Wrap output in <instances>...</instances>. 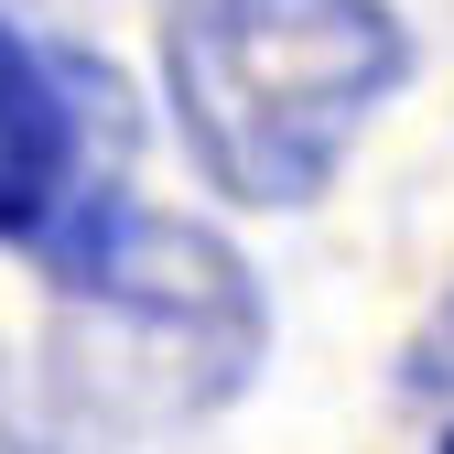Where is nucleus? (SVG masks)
I'll return each instance as SVG.
<instances>
[{"label": "nucleus", "mask_w": 454, "mask_h": 454, "mask_svg": "<svg viewBox=\"0 0 454 454\" xmlns=\"http://www.w3.org/2000/svg\"><path fill=\"white\" fill-rule=\"evenodd\" d=\"M87 206V66L0 22V239L54 249Z\"/></svg>", "instance_id": "obj_3"}, {"label": "nucleus", "mask_w": 454, "mask_h": 454, "mask_svg": "<svg viewBox=\"0 0 454 454\" xmlns=\"http://www.w3.org/2000/svg\"><path fill=\"white\" fill-rule=\"evenodd\" d=\"M54 281H66L76 325H98L87 379L120 411H152V422H195L216 401H239L260 347H270L249 260L216 227L152 216V206H120V195H98L54 239Z\"/></svg>", "instance_id": "obj_2"}, {"label": "nucleus", "mask_w": 454, "mask_h": 454, "mask_svg": "<svg viewBox=\"0 0 454 454\" xmlns=\"http://www.w3.org/2000/svg\"><path fill=\"white\" fill-rule=\"evenodd\" d=\"M411 76L389 0H174L162 87L184 152L239 206H314Z\"/></svg>", "instance_id": "obj_1"}, {"label": "nucleus", "mask_w": 454, "mask_h": 454, "mask_svg": "<svg viewBox=\"0 0 454 454\" xmlns=\"http://www.w3.org/2000/svg\"><path fill=\"white\" fill-rule=\"evenodd\" d=\"M443 454H454V422H443Z\"/></svg>", "instance_id": "obj_4"}]
</instances>
